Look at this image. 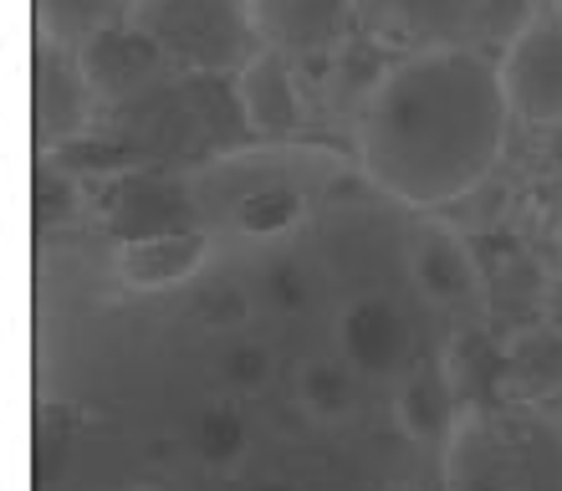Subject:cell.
I'll list each match as a JSON object with an SVG mask.
<instances>
[{
	"mask_svg": "<svg viewBox=\"0 0 562 491\" xmlns=\"http://www.w3.org/2000/svg\"><path fill=\"white\" fill-rule=\"evenodd\" d=\"M342 169L338 154L327 149H296V144H261L251 154L215 159L194 175L200 205H225V221L251 236H271L286 225L307 221L312 190H323L327 179Z\"/></svg>",
	"mask_w": 562,
	"mask_h": 491,
	"instance_id": "cell-3",
	"label": "cell"
},
{
	"mask_svg": "<svg viewBox=\"0 0 562 491\" xmlns=\"http://www.w3.org/2000/svg\"><path fill=\"white\" fill-rule=\"evenodd\" d=\"M261 46L292 57L296 67L338 57L348 42H358V0H251Z\"/></svg>",
	"mask_w": 562,
	"mask_h": 491,
	"instance_id": "cell-9",
	"label": "cell"
},
{
	"mask_svg": "<svg viewBox=\"0 0 562 491\" xmlns=\"http://www.w3.org/2000/svg\"><path fill=\"white\" fill-rule=\"evenodd\" d=\"M296 404L312 420H342L358 404V369L348 358H312L307 369H296Z\"/></svg>",
	"mask_w": 562,
	"mask_h": 491,
	"instance_id": "cell-17",
	"label": "cell"
},
{
	"mask_svg": "<svg viewBox=\"0 0 562 491\" xmlns=\"http://www.w3.org/2000/svg\"><path fill=\"white\" fill-rule=\"evenodd\" d=\"M246 420H240V410H231V404H210L205 415H200V425H194V450H200V461L205 466H221V471H231V466L246 456Z\"/></svg>",
	"mask_w": 562,
	"mask_h": 491,
	"instance_id": "cell-19",
	"label": "cell"
},
{
	"mask_svg": "<svg viewBox=\"0 0 562 491\" xmlns=\"http://www.w3.org/2000/svg\"><path fill=\"white\" fill-rule=\"evenodd\" d=\"M496 72H502L512 119L537 134L562 129V11L552 0H537L527 26L496 52Z\"/></svg>",
	"mask_w": 562,
	"mask_h": 491,
	"instance_id": "cell-6",
	"label": "cell"
},
{
	"mask_svg": "<svg viewBox=\"0 0 562 491\" xmlns=\"http://www.w3.org/2000/svg\"><path fill=\"white\" fill-rule=\"evenodd\" d=\"M138 0H31V36L82 52L92 36L134 15Z\"/></svg>",
	"mask_w": 562,
	"mask_h": 491,
	"instance_id": "cell-16",
	"label": "cell"
},
{
	"mask_svg": "<svg viewBox=\"0 0 562 491\" xmlns=\"http://www.w3.org/2000/svg\"><path fill=\"white\" fill-rule=\"evenodd\" d=\"M267 491H292V487H267Z\"/></svg>",
	"mask_w": 562,
	"mask_h": 491,
	"instance_id": "cell-22",
	"label": "cell"
},
{
	"mask_svg": "<svg viewBox=\"0 0 562 491\" xmlns=\"http://www.w3.org/2000/svg\"><path fill=\"white\" fill-rule=\"evenodd\" d=\"M267 298L281 302V308H296V302H307L302 271H296V267H271V271H267Z\"/></svg>",
	"mask_w": 562,
	"mask_h": 491,
	"instance_id": "cell-21",
	"label": "cell"
},
{
	"mask_svg": "<svg viewBox=\"0 0 562 491\" xmlns=\"http://www.w3.org/2000/svg\"><path fill=\"white\" fill-rule=\"evenodd\" d=\"M445 491H562V415L542 404H471L445 440Z\"/></svg>",
	"mask_w": 562,
	"mask_h": 491,
	"instance_id": "cell-2",
	"label": "cell"
},
{
	"mask_svg": "<svg viewBox=\"0 0 562 491\" xmlns=\"http://www.w3.org/2000/svg\"><path fill=\"white\" fill-rule=\"evenodd\" d=\"M532 11L537 0H358V31L389 57L440 46L502 52Z\"/></svg>",
	"mask_w": 562,
	"mask_h": 491,
	"instance_id": "cell-4",
	"label": "cell"
},
{
	"mask_svg": "<svg viewBox=\"0 0 562 491\" xmlns=\"http://www.w3.org/2000/svg\"><path fill=\"white\" fill-rule=\"evenodd\" d=\"M512 123L496 52H404L358 108L353 159L389 200L440 210L486 185Z\"/></svg>",
	"mask_w": 562,
	"mask_h": 491,
	"instance_id": "cell-1",
	"label": "cell"
},
{
	"mask_svg": "<svg viewBox=\"0 0 562 491\" xmlns=\"http://www.w3.org/2000/svg\"><path fill=\"white\" fill-rule=\"evenodd\" d=\"M205 261H210L205 231H154V236L123 241L119 256H113V277L128 292H169V287L190 282Z\"/></svg>",
	"mask_w": 562,
	"mask_h": 491,
	"instance_id": "cell-11",
	"label": "cell"
},
{
	"mask_svg": "<svg viewBox=\"0 0 562 491\" xmlns=\"http://www.w3.org/2000/svg\"><path fill=\"white\" fill-rule=\"evenodd\" d=\"M77 62H82V72H88V82L103 108L144 103L164 82H179L159 46L134 26V15L119 21V26H108L103 36H92V42L77 52Z\"/></svg>",
	"mask_w": 562,
	"mask_h": 491,
	"instance_id": "cell-10",
	"label": "cell"
},
{
	"mask_svg": "<svg viewBox=\"0 0 562 491\" xmlns=\"http://www.w3.org/2000/svg\"><path fill=\"white\" fill-rule=\"evenodd\" d=\"M502 400L552 404L562 400V327L527 323L502 338Z\"/></svg>",
	"mask_w": 562,
	"mask_h": 491,
	"instance_id": "cell-13",
	"label": "cell"
},
{
	"mask_svg": "<svg viewBox=\"0 0 562 491\" xmlns=\"http://www.w3.org/2000/svg\"><path fill=\"white\" fill-rule=\"evenodd\" d=\"M31 215L42 231L52 225H72L82 215V179L67 164H52V154H36V175H31Z\"/></svg>",
	"mask_w": 562,
	"mask_h": 491,
	"instance_id": "cell-18",
	"label": "cell"
},
{
	"mask_svg": "<svg viewBox=\"0 0 562 491\" xmlns=\"http://www.w3.org/2000/svg\"><path fill=\"white\" fill-rule=\"evenodd\" d=\"M221 369H225V379H231L236 389H256V384H267L271 354L261 348V343H236V348H225Z\"/></svg>",
	"mask_w": 562,
	"mask_h": 491,
	"instance_id": "cell-20",
	"label": "cell"
},
{
	"mask_svg": "<svg viewBox=\"0 0 562 491\" xmlns=\"http://www.w3.org/2000/svg\"><path fill=\"white\" fill-rule=\"evenodd\" d=\"M98 113H103V103H98L77 52L36 36L31 42V138H36V154H61L82 144L98 129Z\"/></svg>",
	"mask_w": 562,
	"mask_h": 491,
	"instance_id": "cell-7",
	"label": "cell"
},
{
	"mask_svg": "<svg viewBox=\"0 0 562 491\" xmlns=\"http://www.w3.org/2000/svg\"><path fill=\"white\" fill-rule=\"evenodd\" d=\"M465 415V400H460L456 379L445 364H409V373L400 379V394H394V420L400 431L419 446H440L450 440V431Z\"/></svg>",
	"mask_w": 562,
	"mask_h": 491,
	"instance_id": "cell-14",
	"label": "cell"
},
{
	"mask_svg": "<svg viewBox=\"0 0 562 491\" xmlns=\"http://www.w3.org/2000/svg\"><path fill=\"white\" fill-rule=\"evenodd\" d=\"M134 26L175 77H236L261 52L251 0H138Z\"/></svg>",
	"mask_w": 562,
	"mask_h": 491,
	"instance_id": "cell-5",
	"label": "cell"
},
{
	"mask_svg": "<svg viewBox=\"0 0 562 491\" xmlns=\"http://www.w3.org/2000/svg\"><path fill=\"white\" fill-rule=\"evenodd\" d=\"M338 354L358 373H400L409 369V323L394 302L358 298L338 317Z\"/></svg>",
	"mask_w": 562,
	"mask_h": 491,
	"instance_id": "cell-12",
	"label": "cell"
},
{
	"mask_svg": "<svg viewBox=\"0 0 562 491\" xmlns=\"http://www.w3.org/2000/svg\"><path fill=\"white\" fill-rule=\"evenodd\" d=\"M552 5H558V11H562V0H552Z\"/></svg>",
	"mask_w": 562,
	"mask_h": 491,
	"instance_id": "cell-23",
	"label": "cell"
},
{
	"mask_svg": "<svg viewBox=\"0 0 562 491\" xmlns=\"http://www.w3.org/2000/svg\"><path fill=\"white\" fill-rule=\"evenodd\" d=\"M409 277L425 292L435 308H456V302L475 298V261L465 252V241L456 231H440L429 225L425 236L415 241V256H409Z\"/></svg>",
	"mask_w": 562,
	"mask_h": 491,
	"instance_id": "cell-15",
	"label": "cell"
},
{
	"mask_svg": "<svg viewBox=\"0 0 562 491\" xmlns=\"http://www.w3.org/2000/svg\"><path fill=\"white\" fill-rule=\"evenodd\" d=\"M236 113L261 144H296L317 123L307 72L292 57L261 46L236 72Z\"/></svg>",
	"mask_w": 562,
	"mask_h": 491,
	"instance_id": "cell-8",
	"label": "cell"
}]
</instances>
